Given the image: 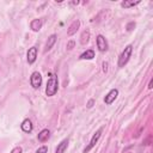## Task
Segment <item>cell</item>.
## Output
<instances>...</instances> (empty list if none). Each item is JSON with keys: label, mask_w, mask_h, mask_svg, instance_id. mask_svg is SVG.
<instances>
[{"label": "cell", "mask_w": 153, "mask_h": 153, "mask_svg": "<svg viewBox=\"0 0 153 153\" xmlns=\"http://www.w3.org/2000/svg\"><path fill=\"white\" fill-rule=\"evenodd\" d=\"M117 96H118V90L117 88H112L106 96H105V98H104V102H105V104H108V105H110L116 98H117Z\"/></svg>", "instance_id": "8992f818"}, {"label": "cell", "mask_w": 153, "mask_h": 153, "mask_svg": "<svg viewBox=\"0 0 153 153\" xmlns=\"http://www.w3.org/2000/svg\"><path fill=\"white\" fill-rule=\"evenodd\" d=\"M55 42H56V35L49 36V38H48V41H47V43H45V49H44V51L50 50V49L53 48V45L55 44Z\"/></svg>", "instance_id": "7c38bea8"}, {"label": "cell", "mask_w": 153, "mask_h": 153, "mask_svg": "<svg viewBox=\"0 0 153 153\" xmlns=\"http://www.w3.org/2000/svg\"><path fill=\"white\" fill-rule=\"evenodd\" d=\"M67 146H68V140L67 139H65V140H62L59 145H57V147H56V151H55V153H65V151H66V148H67Z\"/></svg>", "instance_id": "8fae6325"}, {"label": "cell", "mask_w": 153, "mask_h": 153, "mask_svg": "<svg viewBox=\"0 0 153 153\" xmlns=\"http://www.w3.org/2000/svg\"><path fill=\"white\" fill-rule=\"evenodd\" d=\"M152 85H153V80H152V79H151V80H149V82H148V88H149V90H151V88H152V87H153V86H152Z\"/></svg>", "instance_id": "603a6c76"}, {"label": "cell", "mask_w": 153, "mask_h": 153, "mask_svg": "<svg viewBox=\"0 0 153 153\" xmlns=\"http://www.w3.org/2000/svg\"><path fill=\"white\" fill-rule=\"evenodd\" d=\"M106 71H108V63L106 62H103V72L105 73Z\"/></svg>", "instance_id": "44dd1931"}, {"label": "cell", "mask_w": 153, "mask_h": 153, "mask_svg": "<svg viewBox=\"0 0 153 153\" xmlns=\"http://www.w3.org/2000/svg\"><path fill=\"white\" fill-rule=\"evenodd\" d=\"M49 136H50V131L48 130V129H43L39 134H38V141H41V142H44V141H47L48 139H49Z\"/></svg>", "instance_id": "4fadbf2b"}, {"label": "cell", "mask_w": 153, "mask_h": 153, "mask_svg": "<svg viewBox=\"0 0 153 153\" xmlns=\"http://www.w3.org/2000/svg\"><path fill=\"white\" fill-rule=\"evenodd\" d=\"M30 82H31V86L33 88H39L41 85H42V75L38 73V72H33L30 76Z\"/></svg>", "instance_id": "277c9868"}, {"label": "cell", "mask_w": 153, "mask_h": 153, "mask_svg": "<svg viewBox=\"0 0 153 153\" xmlns=\"http://www.w3.org/2000/svg\"><path fill=\"white\" fill-rule=\"evenodd\" d=\"M88 39H90V30H84L82 31V33H81V36H80V43L82 44V45H85L87 42H88Z\"/></svg>", "instance_id": "5bb4252c"}, {"label": "cell", "mask_w": 153, "mask_h": 153, "mask_svg": "<svg viewBox=\"0 0 153 153\" xmlns=\"http://www.w3.org/2000/svg\"><path fill=\"white\" fill-rule=\"evenodd\" d=\"M23 152V148L20 147V146H17V147H14L12 151H11V153H22Z\"/></svg>", "instance_id": "ac0fdd59"}, {"label": "cell", "mask_w": 153, "mask_h": 153, "mask_svg": "<svg viewBox=\"0 0 153 153\" xmlns=\"http://www.w3.org/2000/svg\"><path fill=\"white\" fill-rule=\"evenodd\" d=\"M47 152H48V147L47 146H42L36 151V153H47Z\"/></svg>", "instance_id": "e0dca14e"}, {"label": "cell", "mask_w": 153, "mask_h": 153, "mask_svg": "<svg viewBox=\"0 0 153 153\" xmlns=\"http://www.w3.org/2000/svg\"><path fill=\"white\" fill-rule=\"evenodd\" d=\"M94 57V51L92 49H88L86 51H84L81 55H80V59L81 60H91Z\"/></svg>", "instance_id": "9a60e30c"}, {"label": "cell", "mask_w": 153, "mask_h": 153, "mask_svg": "<svg viewBox=\"0 0 153 153\" xmlns=\"http://www.w3.org/2000/svg\"><path fill=\"white\" fill-rule=\"evenodd\" d=\"M79 26H80V22H79L78 19H76V20H74V22L69 25V27H68V30H67V35H68V36H73V35L78 31Z\"/></svg>", "instance_id": "ba28073f"}, {"label": "cell", "mask_w": 153, "mask_h": 153, "mask_svg": "<svg viewBox=\"0 0 153 153\" xmlns=\"http://www.w3.org/2000/svg\"><path fill=\"white\" fill-rule=\"evenodd\" d=\"M140 4V0H136V1H122L121 2V6L124 7V8H129V7H133V6H136Z\"/></svg>", "instance_id": "2e32d148"}, {"label": "cell", "mask_w": 153, "mask_h": 153, "mask_svg": "<svg viewBox=\"0 0 153 153\" xmlns=\"http://www.w3.org/2000/svg\"><path fill=\"white\" fill-rule=\"evenodd\" d=\"M102 131H103V128H99V129L93 134L92 139L90 140V143L84 148V153H87L88 151H91V149L96 146V143L98 142V140H99V137H100V135H102Z\"/></svg>", "instance_id": "3957f363"}, {"label": "cell", "mask_w": 153, "mask_h": 153, "mask_svg": "<svg viewBox=\"0 0 153 153\" xmlns=\"http://www.w3.org/2000/svg\"><path fill=\"white\" fill-rule=\"evenodd\" d=\"M42 19H33L31 23H30V27L32 31H39L41 27H42Z\"/></svg>", "instance_id": "30bf717a"}, {"label": "cell", "mask_w": 153, "mask_h": 153, "mask_svg": "<svg viewBox=\"0 0 153 153\" xmlns=\"http://www.w3.org/2000/svg\"><path fill=\"white\" fill-rule=\"evenodd\" d=\"M131 51H133V45L131 44H128L124 50L121 53L120 57H118V67H124L127 65V62L129 61L130 59V55H131Z\"/></svg>", "instance_id": "7a4b0ae2"}, {"label": "cell", "mask_w": 153, "mask_h": 153, "mask_svg": "<svg viewBox=\"0 0 153 153\" xmlns=\"http://www.w3.org/2000/svg\"><path fill=\"white\" fill-rule=\"evenodd\" d=\"M93 103H94V100H93V99H90V100H88V103H87V108H92Z\"/></svg>", "instance_id": "7402d4cb"}, {"label": "cell", "mask_w": 153, "mask_h": 153, "mask_svg": "<svg viewBox=\"0 0 153 153\" xmlns=\"http://www.w3.org/2000/svg\"><path fill=\"white\" fill-rule=\"evenodd\" d=\"M74 44H75V42H74V41H69V42L67 43V49H68V50H71V49H73V47H74Z\"/></svg>", "instance_id": "d6986e66"}, {"label": "cell", "mask_w": 153, "mask_h": 153, "mask_svg": "<svg viewBox=\"0 0 153 153\" xmlns=\"http://www.w3.org/2000/svg\"><path fill=\"white\" fill-rule=\"evenodd\" d=\"M97 48L99 49V51H106L108 50V42L106 39L104 38V36L102 35H98L97 36Z\"/></svg>", "instance_id": "5b68a950"}, {"label": "cell", "mask_w": 153, "mask_h": 153, "mask_svg": "<svg viewBox=\"0 0 153 153\" xmlns=\"http://www.w3.org/2000/svg\"><path fill=\"white\" fill-rule=\"evenodd\" d=\"M57 87H59V81H57V76L55 74H51L48 82H47V87H45V94L48 97L54 96L57 92Z\"/></svg>", "instance_id": "6da1fadb"}, {"label": "cell", "mask_w": 153, "mask_h": 153, "mask_svg": "<svg viewBox=\"0 0 153 153\" xmlns=\"http://www.w3.org/2000/svg\"><path fill=\"white\" fill-rule=\"evenodd\" d=\"M22 130L23 131H25V133H30V131H32V128H33V126H32V122L29 120V118H26V120H24L23 122H22Z\"/></svg>", "instance_id": "9c48e42d"}, {"label": "cell", "mask_w": 153, "mask_h": 153, "mask_svg": "<svg viewBox=\"0 0 153 153\" xmlns=\"http://www.w3.org/2000/svg\"><path fill=\"white\" fill-rule=\"evenodd\" d=\"M26 57H27V62L29 63H33L36 61V57H37V48L36 47H31L26 53Z\"/></svg>", "instance_id": "52a82bcc"}, {"label": "cell", "mask_w": 153, "mask_h": 153, "mask_svg": "<svg viewBox=\"0 0 153 153\" xmlns=\"http://www.w3.org/2000/svg\"><path fill=\"white\" fill-rule=\"evenodd\" d=\"M134 26H135V23H134V22H131V23H129V24L127 25V30H128V31H131Z\"/></svg>", "instance_id": "ffe728a7"}]
</instances>
